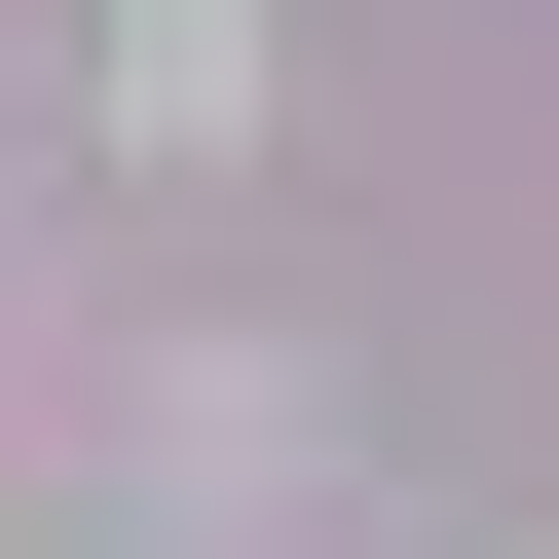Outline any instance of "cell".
<instances>
[{
  "label": "cell",
  "mask_w": 559,
  "mask_h": 559,
  "mask_svg": "<svg viewBox=\"0 0 559 559\" xmlns=\"http://www.w3.org/2000/svg\"><path fill=\"white\" fill-rule=\"evenodd\" d=\"M112 112H150V150H224V112H261V0H112Z\"/></svg>",
  "instance_id": "obj_1"
}]
</instances>
